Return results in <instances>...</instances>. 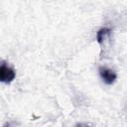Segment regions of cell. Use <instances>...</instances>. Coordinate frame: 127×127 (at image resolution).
Returning a JSON list of instances; mask_svg holds the SVG:
<instances>
[{"label": "cell", "mask_w": 127, "mask_h": 127, "mask_svg": "<svg viewBox=\"0 0 127 127\" xmlns=\"http://www.w3.org/2000/svg\"><path fill=\"white\" fill-rule=\"evenodd\" d=\"M110 34H111V29H109V28H101L96 33V40H97V42L99 44H102V42L105 39V37H107Z\"/></svg>", "instance_id": "obj_3"}, {"label": "cell", "mask_w": 127, "mask_h": 127, "mask_svg": "<svg viewBox=\"0 0 127 127\" xmlns=\"http://www.w3.org/2000/svg\"><path fill=\"white\" fill-rule=\"evenodd\" d=\"M15 76V70L5 63H2L0 66V80L4 83H10L13 81Z\"/></svg>", "instance_id": "obj_1"}, {"label": "cell", "mask_w": 127, "mask_h": 127, "mask_svg": "<svg viewBox=\"0 0 127 127\" xmlns=\"http://www.w3.org/2000/svg\"><path fill=\"white\" fill-rule=\"evenodd\" d=\"M98 70H99V75H100V77H101L102 80H103L106 84H108V85L114 83L115 80L117 79V74H116L112 69H110V68H108V67L100 66Z\"/></svg>", "instance_id": "obj_2"}]
</instances>
